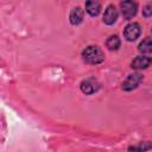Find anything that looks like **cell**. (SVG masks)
<instances>
[{
	"label": "cell",
	"mask_w": 152,
	"mask_h": 152,
	"mask_svg": "<svg viewBox=\"0 0 152 152\" xmlns=\"http://www.w3.org/2000/svg\"><path fill=\"white\" fill-rule=\"evenodd\" d=\"M151 33H152V28H151Z\"/></svg>",
	"instance_id": "obj_14"
},
{
	"label": "cell",
	"mask_w": 152,
	"mask_h": 152,
	"mask_svg": "<svg viewBox=\"0 0 152 152\" xmlns=\"http://www.w3.org/2000/svg\"><path fill=\"white\" fill-rule=\"evenodd\" d=\"M84 18V10H82L80 6H76L71 10L70 14H69V21L71 25L77 26L83 21Z\"/></svg>",
	"instance_id": "obj_8"
},
{
	"label": "cell",
	"mask_w": 152,
	"mask_h": 152,
	"mask_svg": "<svg viewBox=\"0 0 152 152\" xmlns=\"http://www.w3.org/2000/svg\"><path fill=\"white\" fill-rule=\"evenodd\" d=\"M144 76L140 72H133L129 74L121 83V89L125 91H132L139 87V84L142 82Z\"/></svg>",
	"instance_id": "obj_3"
},
{
	"label": "cell",
	"mask_w": 152,
	"mask_h": 152,
	"mask_svg": "<svg viewBox=\"0 0 152 152\" xmlns=\"http://www.w3.org/2000/svg\"><path fill=\"white\" fill-rule=\"evenodd\" d=\"M120 45H121V40H120L119 36H116V34L109 36V37L107 38V40H106V46H107L108 50H110V51H116V50H119Z\"/></svg>",
	"instance_id": "obj_11"
},
{
	"label": "cell",
	"mask_w": 152,
	"mask_h": 152,
	"mask_svg": "<svg viewBox=\"0 0 152 152\" xmlns=\"http://www.w3.org/2000/svg\"><path fill=\"white\" fill-rule=\"evenodd\" d=\"M138 51L142 55L152 53V38L147 37V38L142 39L138 45Z\"/></svg>",
	"instance_id": "obj_10"
},
{
	"label": "cell",
	"mask_w": 152,
	"mask_h": 152,
	"mask_svg": "<svg viewBox=\"0 0 152 152\" xmlns=\"http://www.w3.org/2000/svg\"><path fill=\"white\" fill-rule=\"evenodd\" d=\"M128 150L129 151H148V150H152V142H150V141L140 142L139 145L129 146Z\"/></svg>",
	"instance_id": "obj_12"
},
{
	"label": "cell",
	"mask_w": 152,
	"mask_h": 152,
	"mask_svg": "<svg viewBox=\"0 0 152 152\" xmlns=\"http://www.w3.org/2000/svg\"><path fill=\"white\" fill-rule=\"evenodd\" d=\"M82 58L88 64H101L104 61V53L97 45H89L82 51Z\"/></svg>",
	"instance_id": "obj_1"
},
{
	"label": "cell",
	"mask_w": 152,
	"mask_h": 152,
	"mask_svg": "<svg viewBox=\"0 0 152 152\" xmlns=\"http://www.w3.org/2000/svg\"><path fill=\"white\" fill-rule=\"evenodd\" d=\"M142 17L144 18H150L152 17V5L147 4L142 7Z\"/></svg>",
	"instance_id": "obj_13"
},
{
	"label": "cell",
	"mask_w": 152,
	"mask_h": 152,
	"mask_svg": "<svg viewBox=\"0 0 152 152\" xmlns=\"http://www.w3.org/2000/svg\"><path fill=\"white\" fill-rule=\"evenodd\" d=\"M120 11L125 20H131L138 12V4L135 0H122L120 2Z\"/></svg>",
	"instance_id": "obj_2"
},
{
	"label": "cell",
	"mask_w": 152,
	"mask_h": 152,
	"mask_svg": "<svg viewBox=\"0 0 152 152\" xmlns=\"http://www.w3.org/2000/svg\"><path fill=\"white\" fill-rule=\"evenodd\" d=\"M84 8L90 17H97L101 12V4L97 0H87Z\"/></svg>",
	"instance_id": "obj_9"
},
{
	"label": "cell",
	"mask_w": 152,
	"mask_h": 152,
	"mask_svg": "<svg viewBox=\"0 0 152 152\" xmlns=\"http://www.w3.org/2000/svg\"><path fill=\"white\" fill-rule=\"evenodd\" d=\"M118 17H119V12L116 10V7L114 5H108L104 10V13H103V17H102V20L106 25H113L116 23L118 20Z\"/></svg>",
	"instance_id": "obj_6"
},
{
	"label": "cell",
	"mask_w": 152,
	"mask_h": 152,
	"mask_svg": "<svg viewBox=\"0 0 152 152\" xmlns=\"http://www.w3.org/2000/svg\"><path fill=\"white\" fill-rule=\"evenodd\" d=\"M80 89L83 94L86 95H91L94 93H96L100 89V84L95 78H87L83 80L80 84Z\"/></svg>",
	"instance_id": "obj_5"
},
{
	"label": "cell",
	"mask_w": 152,
	"mask_h": 152,
	"mask_svg": "<svg viewBox=\"0 0 152 152\" xmlns=\"http://www.w3.org/2000/svg\"><path fill=\"white\" fill-rule=\"evenodd\" d=\"M124 38L127 42H134L137 40L141 34V27L138 23H129L124 28Z\"/></svg>",
	"instance_id": "obj_4"
},
{
	"label": "cell",
	"mask_w": 152,
	"mask_h": 152,
	"mask_svg": "<svg viewBox=\"0 0 152 152\" xmlns=\"http://www.w3.org/2000/svg\"><path fill=\"white\" fill-rule=\"evenodd\" d=\"M152 63V57H147V56H137L135 58H133V61L131 62V68L134 70H142V69H147Z\"/></svg>",
	"instance_id": "obj_7"
}]
</instances>
